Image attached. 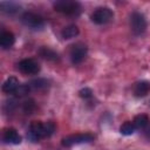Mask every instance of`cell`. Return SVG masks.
Instances as JSON below:
<instances>
[{
	"instance_id": "22",
	"label": "cell",
	"mask_w": 150,
	"mask_h": 150,
	"mask_svg": "<svg viewBox=\"0 0 150 150\" xmlns=\"http://www.w3.org/2000/svg\"><path fill=\"white\" fill-rule=\"evenodd\" d=\"M34 109H35V103H34L33 100H28L23 103V110H25L26 114H30Z\"/></svg>"
},
{
	"instance_id": "19",
	"label": "cell",
	"mask_w": 150,
	"mask_h": 150,
	"mask_svg": "<svg viewBox=\"0 0 150 150\" xmlns=\"http://www.w3.org/2000/svg\"><path fill=\"white\" fill-rule=\"evenodd\" d=\"M55 131V123L52 121H48L45 123V132H46V137H50Z\"/></svg>"
},
{
	"instance_id": "20",
	"label": "cell",
	"mask_w": 150,
	"mask_h": 150,
	"mask_svg": "<svg viewBox=\"0 0 150 150\" xmlns=\"http://www.w3.org/2000/svg\"><path fill=\"white\" fill-rule=\"evenodd\" d=\"M79 95L80 97L84 98V100H88V98H91L93 97V90L90 88H82L80 91H79Z\"/></svg>"
},
{
	"instance_id": "3",
	"label": "cell",
	"mask_w": 150,
	"mask_h": 150,
	"mask_svg": "<svg viewBox=\"0 0 150 150\" xmlns=\"http://www.w3.org/2000/svg\"><path fill=\"white\" fill-rule=\"evenodd\" d=\"M130 27L131 30L134 32V34L136 35H141L146 30L148 27V22L145 16L141 13V12H134L130 15Z\"/></svg>"
},
{
	"instance_id": "12",
	"label": "cell",
	"mask_w": 150,
	"mask_h": 150,
	"mask_svg": "<svg viewBox=\"0 0 150 150\" xmlns=\"http://www.w3.org/2000/svg\"><path fill=\"white\" fill-rule=\"evenodd\" d=\"M15 42V36L12 32L9 30H5L1 33L0 35V46L4 48V49H8L11 48Z\"/></svg>"
},
{
	"instance_id": "7",
	"label": "cell",
	"mask_w": 150,
	"mask_h": 150,
	"mask_svg": "<svg viewBox=\"0 0 150 150\" xmlns=\"http://www.w3.org/2000/svg\"><path fill=\"white\" fill-rule=\"evenodd\" d=\"M18 68L26 75H35L40 71V64L34 59H23L19 62Z\"/></svg>"
},
{
	"instance_id": "16",
	"label": "cell",
	"mask_w": 150,
	"mask_h": 150,
	"mask_svg": "<svg viewBox=\"0 0 150 150\" xmlns=\"http://www.w3.org/2000/svg\"><path fill=\"white\" fill-rule=\"evenodd\" d=\"M136 129H139V130H143L150 122H149V117L145 115V114H141V115H137L135 116L134 121H132Z\"/></svg>"
},
{
	"instance_id": "14",
	"label": "cell",
	"mask_w": 150,
	"mask_h": 150,
	"mask_svg": "<svg viewBox=\"0 0 150 150\" xmlns=\"http://www.w3.org/2000/svg\"><path fill=\"white\" fill-rule=\"evenodd\" d=\"M0 8L6 14H14L20 9V5L14 1H1Z\"/></svg>"
},
{
	"instance_id": "18",
	"label": "cell",
	"mask_w": 150,
	"mask_h": 150,
	"mask_svg": "<svg viewBox=\"0 0 150 150\" xmlns=\"http://www.w3.org/2000/svg\"><path fill=\"white\" fill-rule=\"evenodd\" d=\"M135 130H136V128H135L134 123L130 122V121L124 122V123L121 125V128H120V132H121L122 135H124V136L132 135V134L135 132Z\"/></svg>"
},
{
	"instance_id": "10",
	"label": "cell",
	"mask_w": 150,
	"mask_h": 150,
	"mask_svg": "<svg viewBox=\"0 0 150 150\" xmlns=\"http://www.w3.org/2000/svg\"><path fill=\"white\" fill-rule=\"evenodd\" d=\"M19 87H20L19 80L15 76H9L8 79H6V81L2 84V91L6 94H13L18 90Z\"/></svg>"
},
{
	"instance_id": "2",
	"label": "cell",
	"mask_w": 150,
	"mask_h": 150,
	"mask_svg": "<svg viewBox=\"0 0 150 150\" xmlns=\"http://www.w3.org/2000/svg\"><path fill=\"white\" fill-rule=\"evenodd\" d=\"M21 22L30 28V29H35V30H40L45 27V20L41 15L33 13V12H25L21 15Z\"/></svg>"
},
{
	"instance_id": "17",
	"label": "cell",
	"mask_w": 150,
	"mask_h": 150,
	"mask_svg": "<svg viewBox=\"0 0 150 150\" xmlns=\"http://www.w3.org/2000/svg\"><path fill=\"white\" fill-rule=\"evenodd\" d=\"M48 84H49V82L46 79H36V80L30 81L29 87L35 90H46L48 88Z\"/></svg>"
},
{
	"instance_id": "13",
	"label": "cell",
	"mask_w": 150,
	"mask_h": 150,
	"mask_svg": "<svg viewBox=\"0 0 150 150\" xmlns=\"http://www.w3.org/2000/svg\"><path fill=\"white\" fill-rule=\"evenodd\" d=\"M38 53H39V55L41 56V57H43L45 60H48V61H53V62H56V61H59V54L55 52V50H53V49H50L49 47H41L39 50H38Z\"/></svg>"
},
{
	"instance_id": "5",
	"label": "cell",
	"mask_w": 150,
	"mask_h": 150,
	"mask_svg": "<svg viewBox=\"0 0 150 150\" xmlns=\"http://www.w3.org/2000/svg\"><path fill=\"white\" fill-rule=\"evenodd\" d=\"M94 141V135L86 132V134H74V135H69L62 138L61 144L63 146H71V145H76V144H82V143H89Z\"/></svg>"
},
{
	"instance_id": "23",
	"label": "cell",
	"mask_w": 150,
	"mask_h": 150,
	"mask_svg": "<svg viewBox=\"0 0 150 150\" xmlns=\"http://www.w3.org/2000/svg\"><path fill=\"white\" fill-rule=\"evenodd\" d=\"M143 130H144V135H145V137L150 139V123H149V124H148Z\"/></svg>"
},
{
	"instance_id": "4",
	"label": "cell",
	"mask_w": 150,
	"mask_h": 150,
	"mask_svg": "<svg viewBox=\"0 0 150 150\" xmlns=\"http://www.w3.org/2000/svg\"><path fill=\"white\" fill-rule=\"evenodd\" d=\"M112 18H114V13L109 7H98L93 12L90 16L91 21L96 25H105L110 22Z\"/></svg>"
},
{
	"instance_id": "8",
	"label": "cell",
	"mask_w": 150,
	"mask_h": 150,
	"mask_svg": "<svg viewBox=\"0 0 150 150\" xmlns=\"http://www.w3.org/2000/svg\"><path fill=\"white\" fill-rule=\"evenodd\" d=\"M87 52H88V48L86 45L83 43H76L71 47L70 49V60H71V63L73 64H79L81 63L84 57L87 56Z\"/></svg>"
},
{
	"instance_id": "15",
	"label": "cell",
	"mask_w": 150,
	"mask_h": 150,
	"mask_svg": "<svg viewBox=\"0 0 150 150\" xmlns=\"http://www.w3.org/2000/svg\"><path fill=\"white\" fill-rule=\"evenodd\" d=\"M79 33H80V30H79V27L76 25H69V26H67L62 29L61 35H62L63 39L69 40V39H73L75 36H77Z\"/></svg>"
},
{
	"instance_id": "1",
	"label": "cell",
	"mask_w": 150,
	"mask_h": 150,
	"mask_svg": "<svg viewBox=\"0 0 150 150\" xmlns=\"http://www.w3.org/2000/svg\"><path fill=\"white\" fill-rule=\"evenodd\" d=\"M56 12L66 15H79L81 12V4L74 0H57L53 4Z\"/></svg>"
},
{
	"instance_id": "21",
	"label": "cell",
	"mask_w": 150,
	"mask_h": 150,
	"mask_svg": "<svg viewBox=\"0 0 150 150\" xmlns=\"http://www.w3.org/2000/svg\"><path fill=\"white\" fill-rule=\"evenodd\" d=\"M29 89H30V87H29V84H20V87L18 88V90L14 93V94H16L18 96H25L26 94H28V91H29Z\"/></svg>"
},
{
	"instance_id": "9",
	"label": "cell",
	"mask_w": 150,
	"mask_h": 150,
	"mask_svg": "<svg viewBox=\"0 0 150 150\" xmlns=\"http://www.w3.org/2000/svg\"><path fill=\"white\" fill-rule=\"evenodd\" d=\"M21 136L19 135V132L14 129V128H7L4 130L2 134V141L7 144H20L21 143Z\"/></svg>"
},
{
	"instance_id": "11",
	"label": "cell",
	"mask_w": 150,
	"mask_h": 150,
	"mask_svg": "<svg viewBox=\"0 0 150 150\" xmlns=\"http://www.w3.org/2000/svg\"><path fill=\"white\" fill-rule=\"evenodd\" d=\"M150 93V82L143 80L135 84L134 87V94L137 97H144Z\"/></svg>"
},
{
	"instance_id": "6",
	"label": "cell",
	"mask_w": 150,
	"mask_h": 150,
	"mask_svg": "<svg viewBox=\"0 0 150 150\" xmlns=\"http://www.w3.org/2000/svg\"><path fill=\"white\" fill-rule=\"evenodd\" d=\"M28 139L32 142H39L41 138H46V132H45V123H41L39 121H34L30 123L28 132H27Z\"/></svg>"
}]
</instances>
